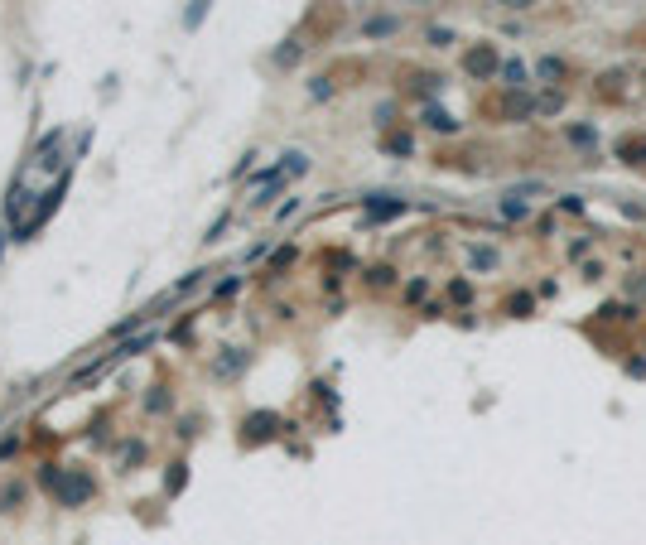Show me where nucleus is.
I'll use <instances>...</instances> for the list:
<instances>
[{"mask_svg":"<svg viewBox=\"0 0 646 545\" xmlns=\"http://www.w3.org/2000/svg\"><path fill=\"white\" fill-rule=\"evenodd\" d=\"M44 483L58 492V502H63V507H78L82 497L92 492V478H82V473H44Z\"/></svg>","mask_w":646,"mask_h":545,"instance_id":"1","label":"nucleus"},{"mask_svg":"<svg viewBox=\"0 0 646 545\" xmlns=\"http://www.w3.org/2000/svg\"><path fill=\"white\" fill-rule=\"evenodd\" d=\"M492 68H497V54H492V49H473V54H468V73H473V78H487Z\"/></svg>","mask_w":646,"mask_h":545,"instance_id":"2","label":"nucleus"},{"mask_svg":"<svg viewBox=\"0 0 646 545\" xmlns=\"http://www.w3.org/2000/svg\"><path fill=\"white\" fill-rule=\"evenodd\" d=\"M622 155H627V164H646V140H622Z\"/></svg>","mask_w":646,"mask_h":545,"instance_id":"3","label":"nucleus"},{"mask_svg":"<svg viewBox=\"0 0 646 545\" xmlns=\"http://www.w3.org/2000/svg\"><path fill=\"white\" fill-rule=\"evenodd\" d=\"M208 5H213V0H193V5H189V15H184V25L198 29V25H203V10H208Z\"/></svg>","mask_w":646,"mask_h":545,"instance_id":"4","label":"nucleus"},{"mask_svg":"<svg viewBox=\"0 0 646 545\" xmlns=\"http://www.w3.org/2000/svg\"><path fill=\"white\" fill-rule=\"evenodd\" d=\"M507 82L521 87V82H526V68H521V63H507Z\"/></svg>","mask_w":646,"mask_h":545,"instance_id":"5","label":"nucleus"}]
</instances>
